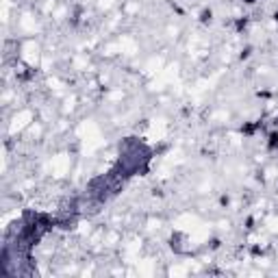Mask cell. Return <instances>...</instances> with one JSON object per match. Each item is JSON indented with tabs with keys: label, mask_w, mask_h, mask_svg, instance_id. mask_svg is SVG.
I'll return each mask as SVG.
<instances>
[{
	"label": "cell",
	"mask_w": 278,
	"mask_h": 278,
	"mask_svg": "<svg viewBox=\"0 0 278 278\" xmlns=\"http://www.w3.org/2000/svg\"><path fill=\"white\" fill-rule=\"evenodd\" d=\"M263 128V120H246L243 124L239 126V133L243 137H255L259 130Z\"/></svg>",
	"instance_id": "1"
},
{
	"label": "cell",
	"mask_w": 278,
	"mask_h": 278,
	"mask_svg": "<svg viewBox=\"0 0 278 278\" xmlns=\"http://www.w3.org/2000/svg\"><path fill=\"white\" fill-rule=\"evenodd\" d=\"M233 29L237 35H246L248 29H250V15H237L233 20Z\"/></svg>",
	"instance_id": "2"
},
{
	"label": "cell",
	"mask_w": 278,
	"mask_h": 278,
	"mask_svg": "<svg viewBox=\"0 0 278 278\" xmlns=\"http://www.w3.org/2000/svg\"><path fill=\"white\" fill-rule=\"evenodd\" d=\"M265 150L267 152H278V128L269 130L265 137Z\"/></svg>",
	"instance_id": "3"
},
{
	"label": "cell",
	"mask_w": 278,
	"mask_h": 278,
	"mask_svg": "<svg viewBox=\"0 0 278 278\" xmlns=\"http://www.w3.org/2000/svg\"><path fill=\"white\" fill-rule=\"evenodd\" d=\"M213 18H215V11L211 9V7H204V9L200 11V15H198V22L204 24V26H209V24L213 22Z\"/></svg>",
	"instance_id": "4"
},
{
	"label": "cell",
	"mask_w": 278,
	"mask_h": 278,
	"mask_svg": "<svg viewBox=\"0 0 278 278\" xmlns=\"http://www.w3.org/2000/svg\"><path fill=\"white\" fill-rule=\"evenodd\" d=\"M252 54H255V46H250V44H246V46H243L241 48V50H239V54H237V59H239V61H248L250 59V57Z\"/></svg>",
	"instance_id": "5"
},
{
	"label": "cell",
	"mask_w": 278,
	"mask_h": 278,
	"mask_svg": "<svg viewBox=\"0 0 278 278\" xmlns=\"http://www.w3.org/2000/svg\"><path fill=\"white\" fill-rule=\"evenodd\" d=\"M255 224H257V217L255 215H248L246 222H243V228H246V231H255Z\"/></svg>",
	"instance_id": "6"
},
{
	"label": "cell",
	"mask_w": 278,
	"mask_h": 278,
	"mask_svg": "<svg viewBox=\"0 0 278 278\" xmlns=\"http://www.w3.org/2000/svg\"><path fill=\"white\" fill-rule=\"evenodd\" d=\"M219 246H222V241H219L217 237H215V239H211V241H209V248H211V250H217Z\"/></svg>",
	"instance_id": "7"
},
{
	"label": "cell",
	"mask_w": 278,
	"mask_h": 278,
	"mask_svg": "<svg viewBox=\"0 0 278 278\" xmlns=\"http://www.w3.org/2000/svg\"><path fill=\"white\" fill-rule=\"evenodd\" d=\"M219 202H222V207H228V204H231V198H228V196H222Z\"/></svg>",
	"instance_id": "8"
},
{
	"label": "cell",
	"mask_w": 278,
	"mask_h": 278,
	"mask_svg": "<svg viewBox=\"0 0 278 278\" xmlns=\"http://www.w3.org/2000/svg\"><path fill=\"white\" fill-rule=\"evenodd\" d=\"M241 3H243V5H246V7H255V5L259 3V0H241Z\"/></svg>",
	"instance_id": "9"
},
{
	"label": "cell",
	"mask_w": 278,
	"mask_h": 278,
	"mask_svg": "<svg viewBox=\"0 0 278 278\" xmlns=\"http://www.w3.org/2000/svg\"><path fill=\"white\" fill-rule=\"evenodd\" d=\"M272 20H274V22H276V24H278V9H276V11H274V13H272Z\"/></svg>",
	"instance_id": "10"
}]
</instances>
